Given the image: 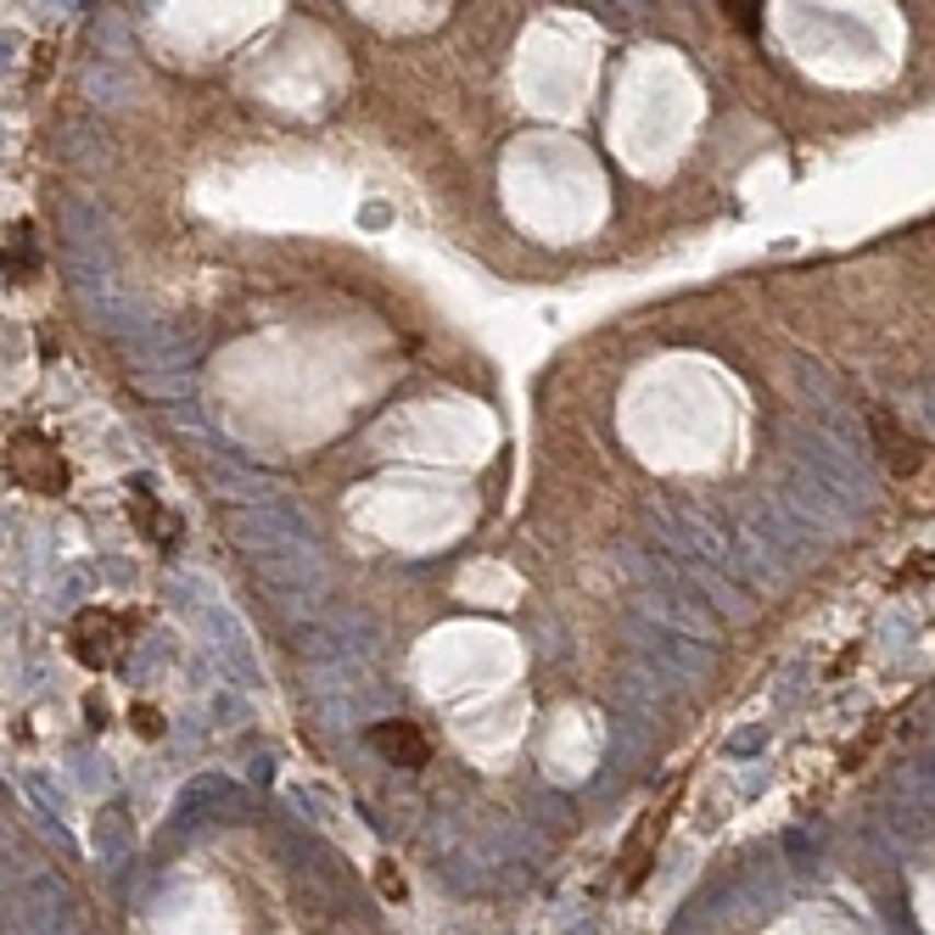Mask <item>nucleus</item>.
<instances>
[{"label": "nucleus", "instance_id": "f257e3e1", "mask_svg": "<svg viewBox=\"0 0 935 935\" xmlns=\"http://www.w3.org/2000/svg\"><path fill=\"white\" fill-rule=\"evenodd\" d=\"M370 746H376V757H381L386 767H399V773H415V767L431 762V740H426L415 723H404V717L376 723V728H370Z\"/></svg>", "mask_w": 935, "mask_h": 935}, {"label": "nucleus", "instance_id": "f03ea898", "mask_svg": "<svg viewBox=\"0 0 935 935\" xmlns=\"http://www.w3.org/2000/svg\"><path fill=\"white\" fill-rule=\"evenodd\" d=\"M73 656H79L84 667H113V661L124 656V627H118V616H107V611H84V616L73 622Z\"/></svg>", "mask_w": 935, "mask_h": 935}, {"label": "nucleus", "instance_id": "7ed1b4c3", "mask_svg": "<svg viewBox=\"0 0 935 935\" xmlns=\"http://www.w3.org/2000/svg\"><path fill=\"white\" fill-rule=\"evenodd\" d=\"M28 264H34V235H28V224H18L12 230V241H7V275H28Z\"/></svg>", "mask_w": 935, "mask_h": 935}, {"label": "nucleus", "instance_id": "20e7f679", "mask_svg": "<svg viewBox=\"0 0 935 935\" xmlns=\"http://www.w3.org/2000/svg\"><path fill=\"white\" fill-rule=\"evenodd\" d=\"M135 521H140V527H152V532L163 538V544H174V521H169V516H158V505H152V499H140V505H135Z\"/></svg>", "mask_w": 935, "mask_h": 935}, {"label": "nucleus", "instance_id": "39448f33", "mask_svg": "<svg viewBox=\"0 0 935 935\" xmlns=\"http://www.w3.org/2000/svg\"><path fill=\"white\" fill-rule=\"evenodd\" d=\"M734 12V23H740V28H757V7H728Z\"/></svg>", "mask_w": 935, "mask_h": 935}]
</instances>
